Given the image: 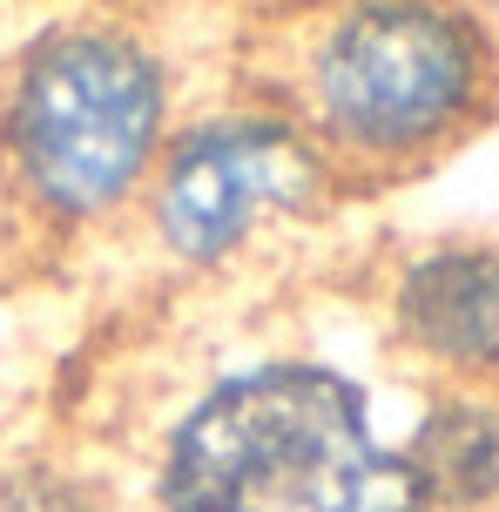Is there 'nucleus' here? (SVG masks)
<instances>
[{
    "label": "nucleus",
    "instance_id": "7ed1b4c3",
    "mask_svg": "<svg viewBox=\"0 0 499 512\" xmlns=\"http://www.w3.org/2000/svg\"><path fill=\"white\" fill-rule=\"evenodd\" d=\"M473 88V34L419 0H378L331 27L317 54L324 115L378 149L419 142Z\"/></svg>",
    "mask_w": 499,
    "mask_h": 512
},
{
    "label": "nucleus",
    "instance_id": "20e7f679",
    "mask_svg": "<svg viewBox=\"0 0 499 512\" xmlns=\"http://www.w3.org/2000/svg\"><path fill=\"white\" fill-rule=\"evenodd\" d=\"M304 189H311V155L290 128L223 122L169 155L156 216L183 256H223L263 209H290Z\"/></svg>",
    "mask_w": 499,
    "mask_h": 512
},
{
    "label": "nucleus",
    "instance_id": "f03ea898",
    "mask_svg": "<svg viewBox=\"0 0 499 512\" xmlns=\"http://www.w3.org/2000/svg\"><path fill=\"white\" fill-rule=\"evenodd\" d=\"M162 115L156 68L108 34H68L27 61L7 142L14 169L48 209H102L149 162Z\"/></svg>",
    "mask_w": 499,
    "mask_h": 512
},
{
    "label": "nucleus",
    "instance_id": "f257e3e1",
    "mask_svg": "<svg viewBox=\"0 0 499 512\" xmlns=\"http://www.w3.org/2000/svg\"><path fill=\"white\" fill-rule=\"evenodd\" d=\"M162 512H425L412 459L385 452L338 371L230 378L176 432Z\"/></svg>",
    "mask_w": 499,
    "mask_h": 512
},
{
    "label": "nucleus",
    "instance_id": "423d86ee",
    "mask_svg": "<svg viewBox=\"0 0 499 512\" xmlns=\"http://www.w3.org/2000/svg\"><path fill=\"white\" fill-rule=\"evenodd\" d=\"M419 486L446 499H486L499 486V418L486 411H439L419 438Z\"/></svg>",
    "mask_w": 499,
    "mask_h": 512
},
{
    "label": "nucleus",
    "instance_id": "0eeeda50",
    "mask_svg": "<svg viewBox=\"0 0 499 512\" xmlns=\"http://www.w3.org/2000/svg\"><path fill=\"white\" fill-rule=\"evenodd\" d=\"M0 512H81V506L54 486H14V492H0Z\"/></svg>",
    "mask_w": 499,
    "mask_h": 512
},
{
    "label": "nucleus",
    "instance_id": "39448f33",
    "mask_svg": "<svg viewBox=\"0 0 499 512\" xmlns=\"http://www.w3.org/2000/svg\"><path fill=\"white\" fill-rule=\"evenodd\" d=\"M405 331L452 364H499V256H439L405 277Z\"/></svg>",
    "mask_w": 499,
    "mask_h": 512
}]
</instances>
